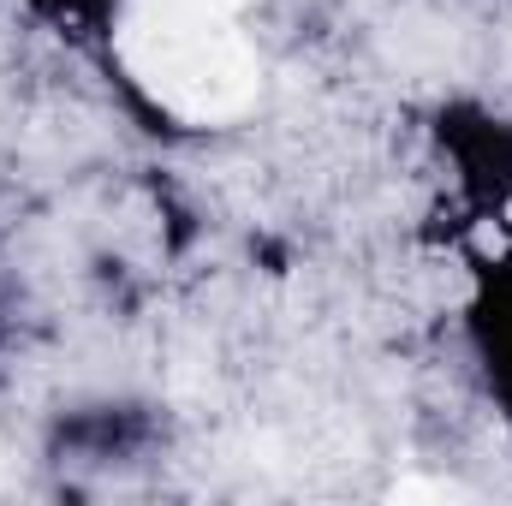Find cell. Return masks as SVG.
<instances>
[{"instance_id":"obj_1","label":"cell","mask_w":512,"mask_h":506,"mask_svg":"<svg viewBox=\"0 0 512 506\" xmlns=\"http://www.w3.org/2000/svg\"><path fill=\"white\" fill-rule=\"evenodd\" d=\"M126 66L167 114L191 126L239 114L256 96V54L233 30V18L185 0H143L131 12Z\"/></svg>"},{"instance_id":"obj_2","label":"cell","mask_w":512,"mask_h":506,"mask_svg":"<svg viewBox=\"0 0 512 506\" xmlns=\"http://www.w3.org/2000/svg\"><path fill=\"white\" fill-rule=\"evenodd\" d=\"M185 6H203V12H221V18H239L251 0H185Z\"/></svg>"}]
</instances>
